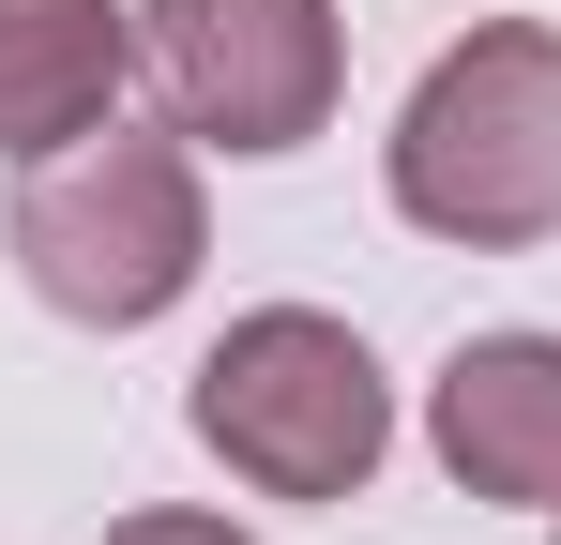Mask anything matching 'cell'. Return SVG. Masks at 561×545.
<instances>
[{
	"instance_id": "1",
	"label": "cell",
	"mask_w": 561,
	"mask_h": 545,
	"mask_svg": "<svg viewBox=\"0 0 561 545\" xmlns=\"http://www.w3.org/2000/svg\"><path fill=\"white\" fill-rule=\"evenodd\" d=\"M394 212L470 258L561 243V31L547 15H485L470 46L425 61V91L394 106Z\"/></svg>"
},
{
	"instance_id": "2",
	"label": "cell",
	"mask_w": 561,
	"mask_h": 545,
	"mask_svg": "<svg viewBox=\"0 0 561 545\" xmlns=\"http://www.w3.org/2000/svg\"><path fill=\"white\" fill-rule=\"evenodd\" d=\"M183 425L197 454L228 469V485H259V500H365L379 454H394V379L350 318H319V303H259V318H228L183 379Z\"/></svg>"
},
{
	"instance_id": "3",
	"label": "cell",
	"mask_w": 561,
	"mask_h": 545,
	"mask_svg": "<svg viewBox=\"0 0 561 545\" xmlns=\"http://www.w3.org/2000/svg\"><path fill=\"white\" fill-rule=\"evenodd\" d=\"M15 272H31V303H61L77 334H137V318H168L213 258V212H197V137H137V121H92L77 152H46V167L15 182Z\"/></svg>"
},
{
	"instance_id": "4",
	"label": "cell",
	"mask_w": 561,
	"mask_h": 545,
	"mask_svg": "<svg viewBox=\"0 0 561 545\" xmlns=\"http://www.w3.org/2000/svg\"><path fill=\"white\" fill-rule=\"evenodd\" d=\"M137 61L197 152L274 167L350 91V15L334 0H137Z\"/></svg>"
},
{
	"instance_id": "5",
	"label": "cell",
	"mask_w": 561,
	"mask_h": 545,
	"mask_svg": "<svg viewBox=\"0 0 561 545\" xmlns=\"http://www.w3.org/2000/svg\"><path fill=\"white\" fill-rule=\"evenodd\" d=\"M425 440H440V469L470 500L547 515L561 500V334H470L425 379Z\"/></svg>"
},
{
	"instance_id": "6",
	"label": "cell",
	"mask_w": 561,
	"mask_h": 545,
	"mask_svg": "<svg viewBox=\"0 0 561 545\" xmlns=\"http://www.w3.org/2000/svg\"><path fill=\"white\" fill-rule=\"evenodd\" d=\"M122 77H137V0H0V152L15 167L122 121Z\"/></svg>"
},
{
	"instance_id": "7",
	"label": "cell",
	"mask_w": 561,
	"mask_h": 545,
	"mask_svg": "<svg viewBox=\"0 0 561 545\" xmlns=\"http://www.w3.org/2000/svg\"><path fill=\"white\" fill-rule=\"evenodd\" d=\"M106 545H259V531H228V515H197V500H152V515H122Z\"/></svg>"
},
{
	"instance_id": "8",
	"label": "cell",
	"mask_w": 561,
	"mask_h": 545,
	"mask_svg": "<svg viewBox=\"0 0 561 545\" xmlns=\"http://www.w3.org/2000/svg\"><path fill=\"white\" fill-rule=\"evenodd\" d=\"M547 545H561V500H547Z\"/></svg>"
}]
</instances>
